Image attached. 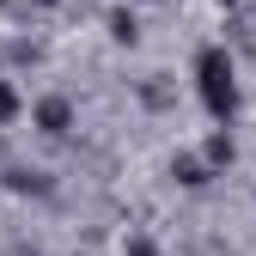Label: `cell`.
Listing matches in <instances>:
<instances>
[{
    "instance_id": "cell-1",
    "label": "cell",
    "mask_w": 256,
    "mask_h": 256,
    "mask_svg": "<svg viewBox=\"0 0 256 256\" xmlns=\"http://www.w3.org/2000/svg\"><path fill=\"white\" fill-rule=\"evenodd\" d=\"M196 92H202V110L214 122H232L238 116V74H232V55L226 49H202L196 55Z\"/></svg>"
},
{
    "instance_id": "cell-2",
    "label": "cell",
    "mask_w": 256,
    "mask_h": 256,
    "mask_svg": "<svg viewBox=\"0 0 256 256\" xmlns=\"http://www.w3.org/2000/svg\"><path fill=\"white\" fill-rule=\"evenodd\" d=\"M37 128H43V134H68V128H74V104L68 98H43L37 104Z\"/></svg>"
},
{
    "instance_id": "cell-3",
    "label": "cell",
    "mask_w": 256,
    "mask_h": 256,
    "mask_svg": "<svg viewBox=\"0 0 256 256\" xmlns=\"http://www.w3.org/2000/svg\"><path fill=\"white\" fill-rule=\"evenodd\" d=\"M208 165H232V134H226V128L208 134Z\"/></svg>"
},
{
    "instance_id": "cell-4",
    "label": "cell",
    "mask_w": 256,
    "mask_h": 256,
    "mask_svg": "<svg viewBox=\"0 0 256 256\" xmlns=\"http://www.w3.org/2000/svg\"><path fill=\"white\" fill-rule=\"evenodd\" d=\"M177 183L202 189V183H208V165H202V158H177Z\"/></svg>"
},
{
    "instance_id": "cell-5",
    "label": "cell",
    "mask_w": 256,
    "mask_h": 256,
    "mask_svg": "<svg viewBox=\"0 0 256 256\" xmlns=\"http://www.w3.org/2000/svg\"><path fill=\"white\" fill-rule=\"evenodd\" d=\"M12 116H18V92H12V86H6V80H0V128H6V122H12Z\"/></svg>"
},
{
    "instance_id": "cell-6",
    "label": "cell",
    "mask_w": 256,
    "mask_h": 256,
    "mask_svg": "<svg viewBox=\"0 0 256 256\" xmlns=\"http://www.w3.org/2000/svg\"><path fill=\"white\" fill-rule=\"evenodd\" d=\"M110 30H116L122 43H128V37H134V18H128V12H110Z\"/></svg>"
},
{
    "instance_id": "cell-7",
    "label": "cell",
    "mask_w": 256,
    "mask_h": 256,
    "mask_svg": "<svg viewBox=\"0 0 256 256\" xmlns=\"http://www.w3.org/2000/svg\"><path fill=\"white\" fill-rule=\"evenodd\" d=\"M122 256H158V244H146V238H128V244H122Z\"/></svg>"
},
{
    "instance_id": "cell-8",
    "label": "cell",
    "mask_w": 256,
    "mask_h": 256,
    "mask_svg": "<svg viewBox=\"0 0 256 256\" xmlns=\"http://www.w3.org/2000/svg\"><path fill=\"white\" fill-rule=\"evenodd\" d=\"M49 6H61V0H49Z\"/></svg>"
}]
</instances>
